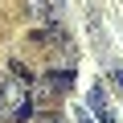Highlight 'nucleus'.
Masks as SVG:
<instances>
[{"label":"nucleus","instance_id":"1","mask_svg":"<svg viewBox=\"0 0 123 123\" xmlns=\"http://www.w3.org/2000/svg\"><path fill=\"white\" fill-rule=\"evenodd\" d=\"M0 103H4L8 111H12V119L17 123H29L33 119V98H29V82L25 78H17V74H4L0 78Z\"/></svg>","mask_w":123,"mask_h":123},{"label":"nucleus","instance_id":"2","mask_svg":"<svg viewBox=\"0 0 123 123\" xmlns=\"http://www.w3.org/2000/svg\"><path fill=\"white\" fill-rule=\"evenodd\" d=\"M57 94H62V90H57V82H53L49 74H33V82H29V98H33V107H45V111H49V107L57 103Z\"/></svg>","mask_w":123,"mask_h":123},{"label":"nucleus","instance_id":"3","mask_svg":"<svg viewBox=\"0 0 123 123\" xmlns=\"http://www.w3.org/2000/svg\"><path fill=\"white\" fill-rule=\"evenodd\" d=\"M25 12H29L33 25H53V21H62V8L53 4V0H25Z\"/></svg>","mask_w":123,"mask_h":123},{"label":"nucleus","instance_id":"4","mask_svg":"<svg viewBox=\"0 0 123 123\" xmlns=\"http://www.w3.org/2000/svg\"><path fill=\"white\" fill-rule=\"evenodd\" d=\"M86 111H94V119H98V123H115V115H111V103H107V90H103V86H90V94H86Z\"/></svg>","mask_w":123,"mask_h":123},{"label":"nucleus","instance_id":"5","mask_svg":"<svg viewBox=\"0 0 123 123\" xmlns=\"http://www.w3.org/2000/svg\"><path fill=\"white\" fill-rule=\"evenodd\" d=\"M49 78L57 82V90H70V86H74V66H66V70H49Z\"/></svg>","mask_w":123,"mask_h":123},{"label":"nucleus","instance_id":"6","mask_svg":"<svg viewBox=\"0 0 123 123\" xmlns=\"http://www.w3.org/2000/svg\"><path fill=\"white\" fill-rule=\"evenodd\" d=\"M37 123H66V119H62V115H57V111H45V115H41V119H37Z\"/></svg>","mask_w":123,"mask_h":123},{"label":"nucleus","instance_id":"7","mask_svg":"<svg viewBox=\"0 0 123 123\" xmlns=\"http://www.w3.org/2000/svg\"><path fill=\"white\" fill-rule=\"evenodd\" d=\"M78 123H90V115H86V107H78Z\"/></svg>","mask_w":123,"mask_h":123},{"label":"nucleus","instance_id":"8","mask_svg":"<svg viewBox=\"0 0 123 123\" xmlns=\"http://www.w3.org/2000/svg\"><path fill=\"white\" fill-rule=\"evenodd\" d=\"M115 82H119V90H123V70H115Z\"/></svg>","mask_w":123,"mask_h":123}]
</instances>
